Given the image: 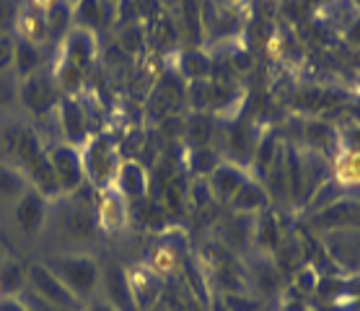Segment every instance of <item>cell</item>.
<instances>
[{"instance_id": "obj_1", "label": "cell", "mask_w": 360, "mask_h": 311, "mask_svg": "<svg viewBox=\"0 0 360 311\" xmlns=\"http://www.w3.org/2000/svg\"><path fill=\"white\" fill-rule=\"evenodd\" d=\"M49 270L55 272L83 303H89L101 283V267L89 254H58L44 260Z\"/></svg>"}, {"instance_id": "obj_2", "label": "cell", "mask_w": 360, "mask_h": 311, "mask_svg": "<svg viewBox=\"0 0 360 311\" xmlns=\"http://www.w3.org/2000/svg\"><path fill=\"white\" fill-rule=\"evenodd\" d=\"M83 153V166H86V182L96 189H109L115 187L117 179V169L122 164L120 158V151L107 135H96L86 143Z\"/></svg>"}, {"instance_id": "obj_3", "label": "cell", "mask_w": 360, "mask_h": 311, "mask_svg": "<svg viewBox=\"0 0 360 311\" xmlns=\"http://www.w3.org/2000/svg\"><path fill=\"white\" fill-rule=\"evenodd\" d=\"M26 288H32L34 293L58 303L65 311H86V303L63 283V280L49 270L44 262H32L26 267Z\"/></svg>"}, {"instance_id": "obj_4", "label": "cell", "mask_w": 360, "mask_h": 311, "mask_svg": "<svg viewBox=\"0 0 360 311\" xmlns=\"http://www.w3.org/2000/svg\"><path fill=\"white\" fill-rule=\"evenodd\" d=\"M47 158L52 164L55 177H58L63 195H73L75 189H81L86 184V166H83L81 148L68 146V143L60 140V143H52L47 148Z\"/></svg>"}, {"instance_id": "obj_5", "label": "cell", "mask_w": 360, "mask_h": 311, "mask_svg": "<svg viewBox=\"0 0 360 311\" xmlns=\"http://www.w3.org/2000/svg\"><path fill=\"white\" fill-rule=\"evenodd\" d=\"M309 226L319 231L358 229L360 226V200L358 197H340L335 203L324 205L319 210L309 213Z\"/></svg>"}, {"instance_id": "obj_6", "label": "cell", "mask_w": 360, "mask_h": 311, "mask_svg": "<svg viewBox=\"0 0 360 311\" xmlns=\"http://www.w3.org/2000/svg\"><path fill=\"white\" fill-rule=\"evenodd\" d=\"M21 101H24V107L37 117H47L52 109H58L60 94H58L55 75L37 70L34 75L24 78V81H21Z\"/></svg>"}, {"instance_id": "obj_7", "label": "cell", "mask_w": 360, "mask_h": 311, "mask_svg": "<svg viewBox=\"0 0 360 311\" xmlns=\"http://www.w3.org/2000/svg\"><path fill=\"white\" fill-rule=\"evenodd\" d=\"M58 122L60 130H63V143L75 148H86V143L91 140V127H89V115H86V107L83 101H78L75 96H60L58 101Z\"/></svg>"}, {"instance_id": "obj_8", "label": "cell", "mask_w": 360, "mask_h": 311, "mask_svg": "<svg viewBox=\"0 0 360 311\" xmlns=\"http://www.w3.org/2000/svg\"><path fill=\"white\" fill-rule=\"evenodd\" d=\"M124 270H127V283H130L132 298L138 303V309L140 311L156 309L166 293V280L161 275H156L146 262L130 265Z\"/></svg>"}, {"instance_id": "obj_9", "label": "cell", "mask_w": 360, "mask_h": 311, "mask_svg": "<svg viewBox=\"0 0 360 311\" xmlns=\"http://www.w3.org/2000/svg\"><path fill=\"white\" fill-rule=\"evenodd\" d=\"M181 75L176 73H169V75H161L150 91V96H148V117L150 120H169V117L176 112L181 101H187V89L181 86Z\"/></svg>"}, {"instance_id": "obj_10", "label": "cell", "mask_w": 360, "mask_h": 311, "mask_svg": "<svg viewBox=\"0 0 360 311\" xmlns=\"http://www.w3.org/2000/svg\"><path fill=\"white\" fill-rule=\"evenodd\" d=\"M246 280H249V288L257 291L264 298H272V296H280L283 288H285V275L280 270V265L272 260L270 254H257L249 262V270H246Z\"/></svg>"}, {"instance_id": "obj_11", "label": "cell", "mask_w": 360, "mask_h": 311, "mask_svg": "<svg viewBox=\"0 0 360 311\" xmlns=\"http://www.w3.org/2000/svg\"><path fill=\"white\" fill-rule=\"evenodd\" d=\"M96 55H98V44L94 32H89V29H75L73 26L68 32L65 39H63V44H60L58 60H65V63L81 68L83 73H86L91 68V63L96 60Z\"/></svg>"}, {"instance_id": "obj_12", "label": "cell", "mask_w": 360, "mask_h": 311, "mask_svg": "<svg viewBox=\"0 0 360 311\" xmlns=\"http://www.w3.org/2000/svg\"><path fill=\"white\" fill-rule=\"evenodd\" d=\"M94 210H96V226L98 229H104L107 234L122 231L124 223H127V205H124L122 192H120L117 187L98 189Z\"/></svg>"}, {"instance_id": "obj_13", "label": "cell", "mask_w": 360, "mask_h": 311, "mask_svg": "<svg viewBox=\"0 0 360 311\" xmlns=\"http://www.w3.org/2000/svg\"><path fill=\"white\" fill-rule=\"evenodd\" d=\"M47 197L37 192L34 187H29L24 195L16 200V208H13V218H16L18 229L24 231L26 236H37L44 226V218H47Z\"/></svg>"}, {"instance_id": "obj_14", "label": "cell", "mask_w": 360, "mask_h": 311, "mask_svg": "<svg viewBox=\"0 0 360 311\" xmlns=\"http://www.w3.org/2000/svg\"><path fill=\"white\" fill-rule=\"evenodd\" d=\"M115 187L120 189L124 200H130V203L143 200V197L148 195V189H150V179H148L146 166L138 164V161H132V158H122V164L117 169Z\"/></svg>"}, {"instance_id": "obj_15", "label": "cell", "mask_w": 360, "mask_h": 311, "mask_svg": "<svg viewBox=\"0 0 360 311\" xmlns=\"http://www.w3.org/2000/svg\"><path fill=\"white\" fill-rule=\"evenodd\" d=\"M249 177H252V174H249V169H244V166L233 164V161H221L218 169L207 177V182H210V189H213L215 200L231 203V197L236 195L238 187H241Z\"/></svg>"}, {"instance_id": "obj_16", "label": "cell", "mask_w": 360, "mask_h": 311, "mask_svg": "<svg viewBox=\"0 0 360 311\" xmlns=\"http://www.w3.org/2000/svg\"><path fill=\"white\" fill-rule=\"evenodd\" d=\"M332 179L342 192H360V148H340L332 158Z\"/></svg>"}, {"instance_id": "obj_17", "label": "cell", "mask_w": 360, "mask_h": 311, "mask_svg": "<svg viewBox=\"0 0 360 311\" xmlns=\"http://www.w3.org/2000/svg\"><path fill=\"white\" fill-rule=\"evenodd\" d=\"M229 208L233 213H241V215H254V213H262L270 208V192L264 187L259 179H249L238 187V192L231 197Z\"/></svg>"}, {"instance_id": "obj_18", "label": "cell", "mask_w": 360, "mask_h": 311, "mask_svg": "<svg viewBox=\"0 0 360 311\" xmlns=\"http://www.w3.org/2000/svg\"><path fill=\"white\" fill-rule=\"evenodd\" d=\"M184 252H181V244H176L174 239H166V241H161V244L153 249V254H150V260H148V267L156 272V275H161L164 280L174 278L176 272H181V267H184Z\"/></svg>"}, {"instance_id": "obj_19", "label": "cell", "mask_w": 360, "mask_h": 311, "mask_svg": "<svg viewBox=\"0 0 360 311\" xmlns=\"http://www.w3.org/2000/svg\"><path fill=\"white\" fill-rule=\"evenodd\" d=\"M104 288H107V301L117 311H140L135 298H132L130 283H127V270L120 265H112L104 272Z\"/></svg>"}, {"instance_id": "obj_20", "label": "cell", "mask_w": 360, "mask_h": 311, "mask_svg": "<svg viewBox=\"0 0 360 311\" xmlns=\"http://www.w3.org/2000/svg\"><path fill=\"white\" fill-rule=\"evenodd\" d=\"M16 37L18 39H26L32 42V44H44L47 42V16H44V11L34 8L32 3H26L21 6L18 11V18H16Z\"/></svg>"}, {"instance_id": "obj_21", "label": "cell", "mask_w": 360, "mask_h": 311, "mask_svg": "<svg viewBox=\"0 0 360 311\" xmlns=\"http://www.w3.org/2000/svg\"><path fill=\"white\" fill-rule=\"evenodd\" d=\"M283 229H280L278 223V215L270 213V210H262L259 218L254 221V246L257 249H262V254L267 252H275L283 241Z\"/></svg>"}, {"instance_id": "obj_22", "label": "cell", "mask_w": 360, "mask_h": 311, "mask_svg": "<svg viewBox=\"0 0 360 311\" xmlns=\"http://www.w3.org/2000/svg\"><path fill=\"white\" fill-rule=\"evenodd\" d=\"M47 42L58 44L68 37V32L73 29V6L68 0H55L47 11Z\"/></svg>"}, {"instance_id": "obj_23", "label": "cell", "mask_w": 360, "mask_h": 311, "mask_svg": "<svg viewBox=\"0 0 360 311\" xmlns=\"http://www.w3.org/2000/svg\"><path fill=\"white\" fill-rule=\"evenodd\" d=\"M41 65V47L32 44L26 39H13V68H16L18 78L24 81L29 75H34Z\"/></svg>"}, {"instance_id": "obj_24", "label": "cell", "mask_w": 360, "mask_h": 311, "mask_svg": "<svg viewBox=\"0 0 360 311\" xmlns=\"http://www.w3.org/2000/svg\"><path fill=\"white\" fill-rule=\"evenodd\" d=\"M223 158L213 146H200V148H187L184 151V164L189 172H195L197 177H210L218 169Z\"/></svg>"}, {"instance_id": "obj_25", "label": "cell", "mask_w": 360, "mask_h": 311, "mask_svg": "<svg viewBox=\"0 0 360 311\" xmlns=\"http://www.w3.org/2000/svg\"><path fill=\"white\" fill-rule=\"evenodd\" d=\"M176 73L184 81H202L210 73V58L200 49H184L176 63Z\"/></svg>"}, {"instance_id": "obj_26", "label": "cell", "mask_w": 360, "mask_h": 311, "mask_svg": "<svg viewBox=\"0 0 360 311\" xmlns=\"http://www.w3.org/2000/svg\"><path fill=\"white\" fill-rule=\"evenodd\" d=\"M29 187H32V184H29L26 174L21 172L18 166L0 164V200H13V203H16Z\"/></svg>"}, {"instance_id": "obj_27", "label": "cell", "mask_w": 360, "mask_h": 311, "mask_svg": "<svg viewBox=\"0 0 360 311\" xmlns=\"http://www.w3.org/2000/svg\"><path fill=\"white\" fill-rule=\"evenodd\" d=\"M26 288V267L18 260L0 262V296H18Z\"/></svg>"}, {"instance_id": "obj_28", "label": "cell", "mask_w": 360, "mask_h": 311, "mask_svg": "<svg viewBox=\"0 0 360 311\" xmlns=\"http://www.w3.org/2000/svg\"><path fill=\"white\" fill-rule=\"evenodd\" d=\"M319 283H321V275L311 262L301 265V267L293 272V288L301 296H306V298H309V296H316Z\"/></svg>"}, {"instance_id": "obj_29", "label": "cell", "mask_w": 360, "mask_h": 311, "mask_svg": "<svg viewBox=\"0 0 360 311\" xmlns=\"http://www.w3.org/2000/svg\"><path fill=\"white\" fill-rule=\"evenodd\" d=\"M73 26L94 32L98 26V0H81L73 6Z\"/></svg>"}, {"instance_id": "obj_30", "label": "cell", "mask_w": 360, "mask_h": 311, "mask_svg": "<svg viewBox=\"0 0 360 311\" xmlns=\"http://www.w3.org/2000/svg\"><path fill=\"white\" fill-rule=\"evenodd\" d=\"M221 303L226 311H262V301L252 293H221Z\"/></svg>"}, {"instance_id": "obj_31", "label": "cell", "mask_w": 360, "mask_h": 311, "mask_svg": "<svg viewBox=\"0 0 360 311\" xmlns=\"http://www.w3.org/2000/svg\"><path fill=\"white\" fill-rule=\"evenodd\" d=\"M21 6H24V0H0V37L13 34Z\"/></svg>"}, {"instance_id": "obj_32", "label": "cell", "mask_w": 360, "mask_h": 311, "mask_svg": "<svg viewBox=\"0 0 360 311\" xmlns=\"http://www.w3.org/2000/svg\"><path fill=\"white\" fill-rule=\"evenodd\" d=\"M187 197L192 200L195 208H205V205L210 203V200H213V189H210L207 177H197V179L192 182V187L187 189Z\"/></svg>"}, {"instance_id": "obj_33", "label": "cell", "mask_w": 360, "mask_h": 311, "mask_svg": "<svg viewBox=\"0 0 360 311\" xmlns=\"http://www.w3.org/2000/svg\"><path fill=\"white\" fill-rule=\"evenodd\" d=\"M18 301L24 303L29 311H65L63 306H58V303H52V301H47V298L37 296L32 288H24V291L18 293Z\"/></svg>"}, {"instance_id": "obj_34", "label": "cell", "mask_w": 360, "mask_h": 311, "mask_svg": "<svg viewBox=\"0 0 360 311\" xmlns=\"http://www.w3.org/2000/svg\"><path fill=\"white\" fill-rule=\"evenodd\" d=\"M280 311H309L306 296H301L295 288H283V293H280Z\"/></svg>"}, {"instance_id": "obj_35", "label": "cell", "mask_w": 360, "mask_h": 311, "mask_svg": "<svg viewBox=\"0 0 360 311\" xmlns=\"http://www.w3.org/2000/svg\"><path fill=\"white\" fill-rule=\"evenodd\" d=\"M120 42H122V47L130 49V52L140 49V47H143L140 42H146V32H143V26H140V24L124 26V32H122V37H120Z\"/></svg>"}, {"instance_id": "obj_36", "label": "cell", "mask_w": 360, "mask_h": 311, "mask_svg": "<svg viewBox=\"0 0 360 311\" xmlns=\"http://www.w3.org/2000/svg\"><path fill=\"white\" fill-rule=\"evenodd\" d=\"M13 65V42L11 37H0V70Z\"/></svg>"}, {"instance_id": "obj_37", "label": "cell", "mask_w": 360, "mask_h": 311, "mask_svg": "<svg viewBox=\"0 0 360 311\" xmlns=\"http://www.w3.org/2000/svg\"><path fill=\"white\" fill-rule=\"evenodd\" d=\"M0 311H29V309L18 301V296H0Z\"/></svg>"}, {"instance_id": "obj_38", "label": "cell", "mask_w": 360, "mask_h": 311, "mask_svg": "<svg viewBox=\"0 0 360 311\" xmlns=\"http://www.w3.org/2000/svg\"><path fill=\"white\" fill-rule=\"evenodd\" d=\"M86 311H117V309L109 301H101V298H91V301L86 303Z\"/></svg>"}, {"instance_id": "obj_39", "label": "cell", "mask_w": 360, "mask_h": 311, "mask_svg": "<svg viewBox=\"0 0 360 311\" xmlns=\"http://www.w3.org/2000/svg\"><path fill=\"white\" fill-rule=\"evenodd\" d=\"M26 3H32L34 8H39V11H47L49 6L55 3V0H26Z\"/></svg>"}, {"instance_id": "obj_40", "label": "cell", "mask_w": 360, "mask_h": 311, "mask_svg": "<svg viewBox=\"0 0 360 311\" xmlns=\"http://www.w3.org/2000/svg\"><path fill=\"white\" fill-rule=\"evenodd\" d=\"M347 37H350L355 44H360V21H355V24H352V29H350V34H347Z\"/></svg>"}, {"instance_id": "obj_41", "label": "cell", "mask_w": 360, "mask_h": 311, "mask_svg": "<svg viewBox=\"0 0 360 311\" xmlns=\"http://www.w3.org/2000/svg\"><path fill=\"white\" fill-rule=\"evenodd\" d=\"M68 3H70V6H75V3H81V0H68Z\"/></svg>"}, {"instance_id": "obj_42", "label": "cell", "mask_w": 360, "mask_h": 311, "mask_svg": "<svg viewBox=\"0 0 360 311\" xmlns=\"http://www.w3.org/2000/svg\"><path fill=\"white\" fill-rule=\"evenodd\" d=\"M153 311H169V306H166V309H158V306H156V309H153Z\"/></svg>"}]
</instances>
